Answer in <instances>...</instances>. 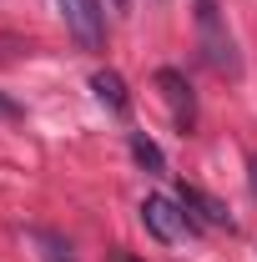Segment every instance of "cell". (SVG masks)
<instances>
[{"label": "cell", "instance_id": "7", "mask_svg": "<svg viewBox=\"0 0 257 262\" xmlns=\"http://www.w3.org/2000/svg\"><path fill=\"white\" fill-rule=\"evenodd\" d=\"M131 157H136V166H146V171H166L161 146L152 141V136H141V131H131Z\"/></svg>", "mask_w": 257, "mask_h": 262}, {"label": "cell", "instance_id": "10", "mask_svg": "<svg viewBox=\"0 0 257 262\" xmlns=\"http://www.w3.org/2000/svg\"><path fill=\"white\" fill-rule=\"evenodd\" d=\"M247 166H252V192H257V157H252V162H247Z\"/></svg>", "mask_w": 257, "mask_h": 262}, {"label": "cell", "instance_id": "5", "mask_svg": "<svg viewBox=\"0 0 257 262\" xmlns=\"http://www.w3.org/2000/svg\"><path fill=\"white\" fill-rule=\"evenodd\" d=\"M177 202L197 217V227H227V232H232V212H227V202H217L212 192H202L197 182H177Z\"/></svg>", "mask_w": 257, "mask_h": 262}, {"label": "cell", "instance_id": "6", "mask_svg": "<svg viewBox=\"0 0 257 262\" xmlns=\"http://www.w3.org/2000/svg\"><path fill=\"white\" fill-rule=\"evenodd\" d=\"M91 91L101 96V106H106V111H116V116H126V111H131L126 81H121L116 71H96V76H91Z\"/></svg>", "mask_w": 257, "mask_h": 262}, {"label": "cell", "instance_id": "12", "mask_svg": "<svg viewBox=\"0 0 257 262\" xmlns=\"http://www.w3.org/2000/svg\"><path fill=\"white\" fill-rule=\"evenodd\" d=\"M116 262H136V257H116Z\"/></svg>", "mask_w": 257, "mask_h": 262}, {"label": "cell", "instance_id": "1", "mask_svg": "<svg viewBox=\"0 0 257 262\" xmlns=\"http://www.w3.org/2000/svg\"><path fill=\"white\" fill-rule=\"evenodd\" d=\"M197 40H202V56H207V66L217 76H227V81L242 76V56H237V40L227 31L217 0H197Z\"/></svg>", "mask_w": 257, "mask_h": 262}, {"label": "cell", "instance_id": "9", "mask_svg": "<svg viewBox=\"0 0 257 262\" xmlns=\"http://www.w3.org/2000/svg\"><path fill=\"white\" fill-rule=\"evenodd\" d=\"M20 116H26V111H20V101L0 91V121H20Z\"/></svg>", "mask_w": 257, "mask_h": 262}, {"label": "cell", "instance_id": "3", "mask_svg": "<svg viewBox=\"0 0 257 262\" xmlns=\"http://www.w3.org/2000/svg\"><path fill=\"white\" fill-rule=\"evenodd\" d=\"M66 15V31L76 35L81 51H101L106 46V5L101 0H56Z\"/></svg>", "mask_w": 257, "mask_h": 262}, {"label": "cell", "instance_id": "11", "mask_svg": "<svg viewBox=\"0 0 257 262\" xmlns=\"http://www.w3.org/2000/svg\"><path fill=\"white\" fill-rule=\"evenodd\" d=\"M116 10H131V0H116Z\"/></svg>", "mask_w": 257, "mask_h": 262}, {"label": "cell", "instance_id": "2", "mask_svg": "<svg viewBox=\"0 0 257 262\" xmlns=\"http://www.w3.org/2000/svg\"><path fill=\"white\" fill-rule=\"evenodd\" d=\"M141 222H146V232L157 237V242H187V237H197V217L177 202V196H146L141 202Z\"/></svg>", "mask_w": 257, "mask_h": 262}, {"label": "cell", "instance_id": "4", "mask_svg": "<svg viewBox=\"0 0 257 262\" xmlns=\"http://www.w3.org/2000/svg\"><path fill=\"white\" fill-rule=\"evenodd\" d=\"M157 91H161V101L172 106L177 131L192 136V131H197V96H192V86H187V76H182L177 66H161V71H157Z\"/></svg>", "mask_w": 257, "mask_h": 262}, {"label": "cell", "instance_id": "8", "mask_svg": "<svg viewBox=\"0 0 257 262\" xmlns=\"http://www.w3.org/2000/svg\"><path fill=\"white\" fill-rule=\"evenodd\" d=\"M35 242L46 247V262H71V247H66L56 232H35Z\"/></svg>", "mask_w": 257, "mask_h": 262}]
</instances>
